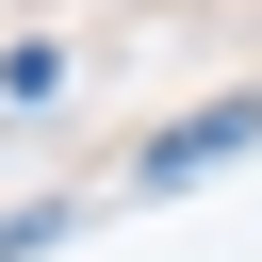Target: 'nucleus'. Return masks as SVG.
I'll use <instances>...</instances> for the list:
<instances>
[{
    "mask_svg": "<svg viewBox=\"0 0 262 262\" xmlns=\"http://www.w3.org/2000/svg\"><path fill=\"white\" fill-rule=\"evenodd\" d=\"M229 147H262V98H213V115H180V131L147 147V180H213Z\"/></svg>",
    "mask_w": 262,
    "mask_h": 262,
    "instance_id": "1",
    "label": "nucleus"
},
{
    "mask_svg": "<svg viewBox=\"0 0 262 262\" xmlns=\"http://www.w3.org/2000/svg\"><path fill=\"white\" fill-rule=\"evenodd\" d=\"M49 229H66V213H0V262H33V246H49Z\"/></svg>",
    "mask_w": 262,
    "mask_h": 262,
    "instance_id": "2",
    "label": "nucleus"
}]
</instances>
